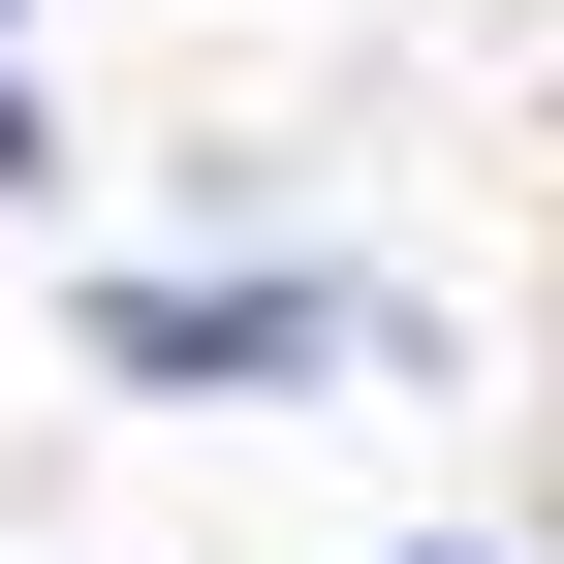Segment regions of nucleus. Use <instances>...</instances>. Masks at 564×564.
Segmentation results:
<instances>
[{"label": "nucleus", "mask_w": 564, "mask_h": 564, "mask_svg": "<svg viewBox=\"0 0 564 564\" xmlns=\"http://www.w3.org/2000/svg\"><path fill=\"white\" fill-rule=\"evenodd\" d=\"M95 345H126V377H282V345H345V314H282V282H126Z\"/></svg>", "instance_id": "1"}]
</instances>
